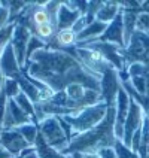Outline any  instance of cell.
Instances as JSON below:
<instances>
[{
    "instance_id": "14",
    "label": "cell",
    "mask_w": 149,
    "mask_h": 158,
    "mask_svg": "<svg viewBox=\"0 0 149 158\" xmlns=\"http://www.w3.org/2000/svg\"><path fill=\"white\" fill-rule=\"evenodd\" d=\"M79 17H82V14L78 10L67 8L66 3H61L58 15H57V28L63 30V28H72L75 26V23L79 19Z\"/></svg>"
},
{
    "instance_id": "16",
    "label": "cell",
    "mask_w": 149,
    "mask_h": 158,
    "mask_svg": "<svg viewBox=\"0 0 149 158\" xmlns=\"http://www.w3.org/2000/svg\"><path fill=\"white\" fill-rule=\"evenodd\" d=\"M35 149L37 152L39 158H67V155H64L63 152L57 151L55 148L49 146L46 142L43 140V137L39 134L35 143Z\"/></svg>"
},
{
    "instance_id": "32",
    "label": "cell",
    "mask_w": 149,
    "mask_h": 158,
    "mask_svg": "<svg viewBox=\"0 0 149 158\" xmlns=\"http://www.w3.org/2000/svg\"><path fill=\"white\" fill-rule=\"evenodd\" d=\"M3 130H5V128H3V125H2V124H0V134H2V133H3Z\"/></svg>"
},
{
    "instance_id": "22",
    "label": "cell",
    "mask_w": 149,
    "mask_h": 158,
    "mask_svg": "<svg viewBox=\"0 0 149 158\" xmlns=\"http://www.w3.org/2000/svg\"><path fill=\"white\" fill-rule=\"evenodd\" d=\"M136 31H140V33H143V35L149 36V14H146V12H142V10L139 12Z\"/></svg>"
},
{
    "instance_id": "10",
    "label": "cell",
    "mask_w": 149,
    "mask_h": 158,
    "mask_svg": "<svg viewBox=\"0 0 149 158\" xmlns=\"http://www.w3.org/2000/svg\"><path fill=\"white\" fill-rule=\"evenodd\" d=\"M130 98H131V97H130ZM143 116H145V114H143L142 107L131 98L128 116H127L125 124H124V140L122 142L127 146H131V139H133V136H134V133L140 128Z\"/></svg>"
},
{
    "instance_id": "13",
    "label": "cell",
    "mask_w": 149,
    "mask_h": 158,
    "mask_svg": "<svg viewBox=\"0 0 149 158\" xmlns=\"http://www.w3.org/2000/svg\"><path fill=\"white\" fill-rule=\"evenodd\" d=\"M100 42H106V44H112L119 46L121 49H125V42H124V26H122V15L121 12L116 15L114 21L110 24H107V28L105 33L100 36L98 39Z\"/></svg>"
},
{
    "instance_id": "17",
    "label": "cell",
    "mask_w": 149,
    "mask_h": 158,
    "mask_svg": "<svg viewBox=\"0 0 149 158\" xmlns=\"http://www.w3.org/2000/svg\"><path fill=\"white\" fill-rule=\"evenodd\" d=\"M121 85H122V88L128 93V96L131 97L133 100H134V102L142 107L143 114L149 118V96H142V94H139V93L131 87L130 81H128V82H124V84H121Z\"/></svg>"
},
{
    "instance_id": "8",
    "label": "cell",
    "mask_w": 149,
    "mask_h": 158,
    "mask_svg": "<svg viewBox=\"0 0 149 158\" xmlns=\"http://www.w3.org/2000/svg\"><path fill=\"white\" fill-rule=\"evenodd\" d=\"M130 103L131 98L128 96V93L122 87L119 88L118 96H116V116H115V137L118 140H124V124L128 116V110H130Z\"/></svg>"
},
{
    "instance_id": "23",
    "label": "cell",
    "mask_w": 149,
    "mask_h": 158,
    "mask_svg": "<svg viewBox=\"0 0 149 158\" xmlns=\"http://www.w3.org/2000/svg\"><path fill=\"white\" fill-rule=\"evenodd\" d=\"M130 84L131 87L142 96H148V89H146V79L145 76H134L130 78Z\"/></svg>"
},
{
    "instance_id": "4",
    "label": "cell",
    "mask_w": 149,
    "mask_h": 158,
    "mask_svg": "<svg viewBox=\"0 0 149 158\" xmlns=\"http://www.w3.org/2000/svg\"><path fill=\"white\" fill-rule=\"evenodd\" d=\"M37 127H39V134L43 137V140L49 146H52L57 151L64 154V151L67 149L70 140L63 130L60 118L58 116H48L42 123L37 124Z\"/></svg>"
},
{
    "instance_id": "2",
    "label": "cell",
    "mask_w": 149,
    "mask_h": 158,
    "mask_svg": "<svg viewBox=\"0 0 149 158\" xmlns=\"http://www.w3.org/2000/svg\"><path fill=\"white\" fill-rule=\"evenodd\" d=\"M115 116L116 107L107 106V114L100 125L91 131L79 134L69 142L64 155H70L75 152H87V151H100L101 148H112L115 145Z\"/></svg>"
},
{
    "instance_id": "12",
    "label": "cell",
    "mask_w": 149,
    "mask_h": 158,
    "mask_svg": "<svg viewBox=\"0 0 149 158\" xmlns=\"http://www.w3.org/2000/svg\"><path fill=\"white\" fill-rule=\"evenodd\" d=\"M35 123L28 115L17 105L14 98H8V106H6V114H5V121H3V128L10 130V128H18L24 124Z\"/></svg>"
},
{
    "instance_id": "27",
    "label": "cell",
    "mask_w": 149,
    "mask_h": 158,
    "mask_svg": "<svg viewBox=\"0 0 149 158\" xmlns=\"http://www.w3.org/2000/svg\"><path fill=\"white\" fill-rule=\"evenodd\" d=\"M98 152H100V157L101 158H116L114 146H112V148H101Z\"/></svg>"
},
{
    "instance_id": "21",
    "label": "cell",
    "mask_w": 149,
    "mask_h": 158,
    "mask_svg": "<svg viewBox=\"0 0 149 158\" xmlns=\"http://www.w3.org/2000/svg\"><path fill=\"white\" fill-rule=\"evenodd\" d=\"M3 91L8 98H15L21 94V87L17 79H5L3 82Z\"/></svg>"
},
{
    "instance_id": "7",
    "label": "cell",
    "mask_w": 149,
    "mask_h": 158,
    "mask_svg": "<svg viewBox=\"0 0 149 158\" xmlns=\"http://www.w3.org/2000/svg\"><path fill=\"white\" fill-rule=\"evenodd\" d=\"M31 31L24 26H19V24H15V28H14V35H12V39H10V45L14 48V52L17 55V60L19 67L24 70L26 67V61H27V46H28V42L31 39Z\"/></svg>"
},
{
    "instance_id": "33",
    "label": "cell",
    "mask_w": 149,
    "mask_h": 158,
    "mask_svg": "<svg viewBox=\"0 0 149 158\" xmlns=\"http://www.w3.org/2000/svg\"><path fill=\"white\" fill-rule=\"evenodd\" d=\"M67 158H73V157H72V155H67Z\"/></svg>"
},
{
    "instance_id": "3",
    "label": "cell",
    "mask_w": 149,
    "mask_h": 158,
    "mask_svg": "<svg viewBox=\"0 0 149 158\" xmlns=\"http://www.w3.org/2000/svg\"><path fill=\"white\" fill-rule=\"evenodd\" d=\"M106 114H107V103H106L105 100H101L97 105L85 107L79 114L67 115V116H61V118H64L69 123V125L72 127L73 137H76L79 134L91 131L93 128H96L97 125H100L101 121L105 119Z\"/></svg>"
},
{
    "instance_id": "18",
    "label": "cell",
    "mask_w": 149,
    "mask_h": 158,
    "mask_svg": "<svg viewBox=\"0 0 149 158\" xmlns=\"http://www.w3.org/2000/svg\"><path fill=\"white\" fill-rule=\"evenodd\" d=\"M17 130L21 133V136L26 139L27 143H28L30 146H35L36 139H37V136H39V127H37V124L36 123L24 124V125L18 127Z\"/></svg>"
},
{
    "instance_id": "34",
    "label": "cell",
    "mask_w": 149,
    "mask_h": 158,
    "mask_svg": "<svg viewBox=\"0 0 149 158\" xmlns=\"http://www.w3.org/2000/svg\"><path fill=\"white\" fill-rule=\"evenodd\" d=\"M0 6H2V2H0Z\"/></svg>"
},
{
    "instance_id": "25",
    "label": "cell",
    "mask_w": 149,
    "mask_h": 158,
    "mask_svg": "<svg viewBox=\"0 0 149 158\" xmlns=\"http://www.w3.org/2000/svg\"><path fill=\"white\" fill-rule=\"evenodd\" d=\"M6 106H8V97L5 94V91L2 89V94H0V124H2V125H3V121H5Z\"/></svg>"
},
{
    "instance_id": "20",
    "label": "cell",
    "mask_w": 149,
    "mask_h": 158,
    "mask_svg": "<svg viewBox=\"0 0 149 158\" xmlns=\"http://www.w3.org/2000/svg\"><path fill=\"white\" fill-rule=\"evenodd\" d=\"M114 149H115V154H116V158H140L137 152L127 146L122 140H115V145H114Z\"/></svg>"
},
{
    "instance_id": "19",
    "label": "cell",
    "mask_w": 149,
    "mask_h": 158,
    "mask_svg": "<svg viewBox=\"0 0 149 158\" xmlns=\"http://www.w3.org/2000/svg\"><path fill=\"white\" fill-rule=\"evenodd\" d=\"M14 100L17 102V105L19 106V107H21V109H23V110H24V112H26V114L28 115V116H30V118H31V119H33V121L36 123L35 103H33V102H31V100H30V98H28V97H27L26 94L23 93V91H21V94H19L18 97H15ZM36 124H37V123H36Z\"/></svg>"
},
{
    "instance_id": "35",
    "label": "cell",
    "mask_w": 149,
    "mask_h": 158,
    "mask_svg": "<svg viewBox=\"0 0 149 158\" xmlns=\"http://www.w3.org/2000/svg\"><path fill=\"white\" fill-rule=\"evenodd\" d=\"M17 158H18V157H17Z\"/></svg>"
},
{
    "instance_id": "29",
    "label": "cell",
    "mask_w": 149,
    "mask_h": 158,
    "mask_svg": "<svg viewBox=\"0 0 149 158\" xmlns=\"http://www.w3.org/2000/svg\"><path fill=\"white\" fill-rule=\"evenodd\" d=\"M140 10H142V12H146V14H149V2H146V3H142Z\"/></svg>"
},
{
    "instance_id": "31",
    "label": "cell",
    "mask_w": 149,
    "mask_h": 158,
    "mask_svg": "<svg viewBox=\"0 0 149 158\" xmlns=\"http://www.w3.org/2000/svg\"><path fill=\"white\" fill-rule=\"evenodd\" d=\"M146 152H148V157H149V139H148V143H146Z\"/></svg>"
},
{
    "instance_id": "6",
    "label": "cell",
    "mask_w": 149,
    "mask_h": 158,
    "mask_svg": "<svg viewBox=\"0 0 149 158\" xmlns=\"http://www.w3.org/2000/svg\"><path fill=\"white\" fill-rule=\"evenodd\" d=\"M27 148H30V145L17 128L3 130V133L0 134V149L6 151L10 157H19L21 152L26 151Z\"/></svg>"
},
{
    "instance_id": "28",
    "label": "cell",
    "mask_w": 149,
    "mask_h": 158,
    "mask_svg": "<svg viewBox=\"0 0 149 158\" xmlns=\"http://www.w3.org/2000/svg\"><path fill=\"white\" fill-rule=\"evenodd\" d=\"M82 158H101L98 151H87V152H79Z\"/></svg>"
},
{
    "instance_id": "15",
    "label": "cell",
    "mask_w": 149,
    "mask_h": 158,
    "mask_svg": "<svg viewBox=\"0 0 149 158\" xmlns=\"http://www.w3.org/2000/svg\"><path fill=\"white\" fill-rule=\"evenodd\" d=\"M119 12H121V3L119 2H103L98 12H97L96 19L105 23V24H110Z\"/></svg>"
},
{
    "instance_id": "11",
    "label": "cell",
    "mask_w": 149,
    "mask_h": 158,
    "mask_svg": "<svg viewBox=\"0 0 149 158\" xmlns=\"http://www.w3.org/2000/svg\"><path fill=\"white\" fill-rule=\"evenodd\" d=\"M24 72L19 67L12 45L9 44L0 57V75L5 79H18Z\"/></svg>"
},
{
    "instance_id": "9",
    "label": "cell",
    "mask_w": 149,
    "mask_h": 158,
    "mask_svg": "<svg viewBox=\"0 0 149 158\" xmlns=\"http://www.w3.org/2000/svg\"><path fill=\"white\" fill-rule=\"evenodd\" d=\"M101 98L105 100L107 106H115L116 103V96H118V91L121 85V81L118 78V70L115 69H107L101 76Z\"/></svg>"
},
{
    "instance_id": "1",
    "label": "cell",
    "mask_w": 149,
    "mask_h": 158,
    "mask_svg": "<svg viewBox=\"0 0 149 158\" xmlns=\"http://www.w3.org/2000/svg\"><path fill=\"white\" fill-rule=\"evenodd\" d=\"M23 72L46 84L54 93L66 89L70 84H81L88 89L101 91V79L89 73L81 64L78 54L72 55L64 51L45 48L31 55Z\"/></svg>"
},
{
    "instance_id": "30",
    "label": "cell",
    "mask_w": 149,
    "mask_h": 158,
    "mask_svg": "<svg viewBox=\"0 0 149 158\" xmlns=\"http://www.w3.org/2000/svg\"><path fill=\"white\" fill-rule=\"evenodd\" d=\"M0 158H14V157H10L6 151H2V149H0Z\"/></svg>"
},
{
    "instance_id": "5",
    "label": "cell",
    "mask_w": 149,
    "mask_h": 158,
    "mask_svg": "<svg viewBox=\"0 0 149 158\" xmlns=\"http://www.w3.org/2000/svg\"><path fill=\"white\" fill-rule=\"evenodd\" d=\"M125 64L133 63H143L149 66V36L140 31H134L130 44L122 51Z\"/></svg>"
},
{
    "instance_id": "26",
    "label": "cell",
    "mask_w": 149,
    "mask_h": 158,
    "mask_svg": "<svg viewBox=\"0 0 149 158\" xmlns=\"http://www.w3.org/2000/svg\"><path fill=\"white\" fill-rule=\"evenodd\" d=\"M18 158H39V155H37V152H36L35 146H30V148H27L26 151H23L21 155Z\"/></svg>"
},
{
    "instance_id": "24",
    "label": "cell",
    "mask_w": 149,
    "mask_h": 158,
    "mask_svg": "<svg viewBox=\"0 0 149 158\" xmlns=\"http://www.w3.org/2000/svg\"><path fill=\"white\" fill-rule=\"evenodd\" d=\"M8 24H10V12H9L8 3L2 2V6H0V30L5 28Z\"/></svg>"
}]
</instances>
